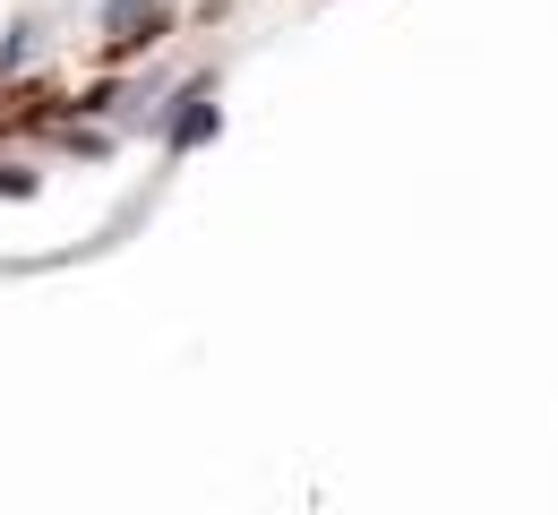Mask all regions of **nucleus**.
Wrapping results in <instances>:
<instances>
[{"instance_id": "1", "label": "nucleus", "mask_w": 558, "mask_h": 515, "mask_svg": "<svg viewBox=\"0 0 558 515\" xmlns=\"http://www.w3.org/2000/svg\"><path fill=\"white\" fill-rule=\"evenodd\" d=\"M215 77H198V86H181L172 95V112H163V147H198V138H215Z\"/></svg>"}, {"instance_id": "3", "label": "nucleus", "mask_w": 558, "mask_h": 515, "mask_svg": "<svg viewBox=\"0 0 558 515\" xmlns=\"http://www.w3.org/2000/svg\"><path fill=\"white\" fill-rule=\"evenodd\" d=\"M0 198H35V172H17V163H0Z\"/></svg>"}, {"instance_id": "2", "label": "nucleus", "mask_w": 558, "mask_h": 515, "mask_svg": "<svg viewBox=\"0 0 558 515\" xmlns=\"http://www.w3.org/2000/svg\"><path fill=\"white\" fill-rule=\"evenodd\" d=\"M104 35H112V52H138L163 35V0H104Z\"/></svg>"}]
</instances>
